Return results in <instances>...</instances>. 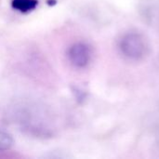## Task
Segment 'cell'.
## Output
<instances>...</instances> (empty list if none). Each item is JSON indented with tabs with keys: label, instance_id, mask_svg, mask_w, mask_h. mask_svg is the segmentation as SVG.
I'll return each mask as SVG.
<instances>
[{
	"label": "cell",
	"instance_id": "6da1fadb",
	"mask_svg": "<svg viewBox=\"0 0 159 159\" xmlns=\"http://www.w3.org/2000/svg\"><path fill=\"white\" fill-rule=\"evenodd\" d=\"M120 53L129 61H138L143 60L149 53L150 46L146 37L138 32L124 34L118 41Z\"/></svg>",
	"mask_w": 159,
	"mask_h": 159
},
{
	"label": "cell",
	"instance_id": "277c9868",
	"mask_svg": "<svg viewBox=\"0 0 159 159\" xmlns=\"http://www.w3.org/2000/svg\"><path fill=\"white\" fill-rule=\"evenodd\" d=\"M13 138L7 132L0 130V152L9 150L13 145Z\"/></svg>",
	"mask_w": 159,
	"mask_h": 159
},
{
	"label": "cell",
	"instance_id": "7a4b0ae2",
	"mask_svg": "<svg viewBox=\"0 0 159 159\" xmlns=\"http://www.w3.org/2000/svg\"><path fill=\"white\" fill-rule=\"evenodd\" d=\"M91 55L89 46L84 42L73 44L67 51V58L70 63L76 68L87 67L91 61Z\"/></svg>",
	"mask_w": 159,
	"mask_h": 159
},
{
	"label": "cell",
	"instance_id": "3957f363",
	"mask_svg": "<svg viewBox=\"0 0 159 159\" xmlns=\"http://www.w3.org/2000/svg\"><path fill=\"white\" fill-rule=\"evenodd\" d=\"M38 6L37 0H12L11 7L13 9L20 13H28L33 11Z\"/></svg>",
	"mask_w": 159,
	"mask_h": 159
}]
</instances>
